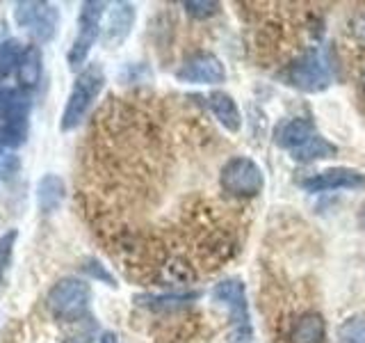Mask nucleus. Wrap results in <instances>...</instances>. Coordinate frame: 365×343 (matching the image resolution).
<instances>
[{
  "mask_svg": "<svg viewBox=\"0 0 365 343\" xmlns=\"http://www.w3.org/2000/svg\"><path fill=\"white\" fill-rule=\"evenodd\" d=\"M103 85H106V74L98 64H89L78 74L62 112V131H73L83 124L89 108L94 106L96 96L101 94Z\"/></svg>",
  "mask_w": 365,
  "mask_h": 343,
  "instance_id": "f257e3e1",
  "label": "nucleus"
},
{
  "mask_svg": "<svg viewBox=\"0 0 365 343\" xmlns=\"http://www.w3.org/2000/svg\"><path fill=\"white\" fill-rule=\"evenodd\" d=\"M51 314L57 320L64 323H78L89 312L91 304V289L78 277H62L51 286L48 295H46Z\"/></svg>",
  "mask_w": 365,
  "mask_h": 343,
  "instance_id": "f03ea898",
  "label": "nucleus"
},
{
  "mask_svg": "<svg viewBox=\"0 0 365 343\" xmlns=\"http://www.w3.org/2000/svg\"><path fill=\"white\" fill-rule=\"evenodd\" d=\"M212 297L220 304H224L228 309V316H231L228 343H254V329H251L245 284L240 279H224L215 286Z\"/></svg>",
  "mask_w": 365,
  "mask_h": 343,
  "instance_id": "7ed1b4c3",
  "label": "nucleus"
},
{
  "mask_svg": "<svg viewBox=\"0 0 365 343\" xmlns=\"http://www.w3.org/2000/svg\"><path fill=\"white\" fill-rule=\"evenodd\" d=\"M220 186L228 197L249 199L256 197L265 188V177L262 169L247 156H235L222 167Z\"/></svg>",
  "mask_w": 365,
  "mask_h": 343,
  "instance_id": "20e7f679",
  "label": "nucleus"
},
{
  "mask_svg": "<svg viewBox=\"0 0 365 343\" xmlns=\"http://www.w3.org/2000/svg\"><path fill=\"white\" fill-rule=\"evenodd\" d=\"M16 26L26 30L34 44L51 41L57 28H60V9L51 3H37V0H23L14 5Z\"/></svg>",
  "mask_w": 365,
  "mask_h": 343,
  "instance_id": "39448f33",
  "label": "nucleus"
},
{
  "mask_svg": "<svg viewBox=\"0 0 365 343\" xmlns=\"http://www.w3.org/2000/svg\"><path fill=\"white\" fill-rule=\"evenodd\" d=\"M106 3H85L83 9H80L78 16V34L68 49V66L71 69H80L85 64L87 55L91 51V46L96 44L98 34H101V19L106 14Z\"/></svg>",
  "mask_w": 365,
  "mask_h": 343,
  "instance_id": "423d86ee",
  "label": "nucleus"
},
{
  "mask_svg": "<svg viewBox=\"0 0 365 343\" xmlns=\"http://www.w3.org/2000/svg\"><path fill=\"white\" fill-rule=\"evenodd\" d=\"M290 83L302 91H322L331 83L327 60L319 51H306L299 60L290 66Z\"/></svg>",
  "mask_w": 365,
  "mask_h": 343,
  "instance_id": "0eeeda50",
  "label": "nucleus"
},
{
  "mask_svg": "<svg viewBox=\"0 0 365 343\" xmlns=\"http://www.w3.org/2000/svg\"><path fill=\"white\" fill-rule=\"evenodd\" d=\"M302 188L308 192H327V190H361L365 188V174L351 167H331L317 174H311L302 181Z\"/></svg>",
  "mask_w": 365,
  "mask_h": 343,
  "instance_id": "6e6552de",
  "label": "nucleus"
},
{
  "mask_svg": "<svg viewBox=\"0 0 365 343\" xmlns=\"http://www.w3.org/2000/svg\"><path fill=\"white\" fill-rule=\"evenodd\" d=\"M178 80L182 83H199V85H220L226 78V69L222 60L212 53H197L178 69Z\"/></svg>",
  "mask_w": 365,
  "mask_h": 343,
  "instance_id": "1a4fd4ad",
  "label": "nucleus"
},
{
  "mask_svg": "<svg viewBox=\"0 0 365 343\" xmlns=\"http://www.w3.org/2000/svg\"><path fill=\"white\" fill-rule=\"evenodd\" d=\"M135 23V7L130 3H114L108 11V21L103 26V44L108 49H119L128 39Z\"/></svg>",
  "mask_w": 365,
  "mask_h": 343,
  "instance_id": "9d476101",
  "label": "nucleus"
},
{
  "mask_svg": "<svg viewBox=\"0 0 365 343\" xmlns=\"http://www.w3.org/2000/svg\"><path fill=\"white\" fill-rule=\"evenodd\" d=\"M41 74H43V55H41V49L37 44H30L26 46V51H23L21 60H19V66H16V83H19V89L23 91H30L39 85L41 80Z\"/></svg>",
  "mask_w": 365,
  "mask_h": 343,
  "instance_id": "9b49d317",
  "label": "nucleus"
},
{
  "mask_svg": "<svg viewBox=\"0 0 365 343\" xmlns=\"http://www.w3.org/2000/svg\"><path fill=\"white\" fill-rule=\"evenodd\" d=\"M66 197L64 179L57 174H43L37 183V209L43 215H51L62 206Z\"/></svg>",
  "mask_w": 365,
  "mask_h": 343,
  "instance_id": "f8f14e48",
  "label": "nucleus"
},
{
  "mask_svg": "<svg viewBox=\"0 0 365 343\" xmlns=\"http://www.w3.org/2000/svg\"><path fill=\"white\" fill-rule=\"evenodd\" d=\"M324 339H327V323L315 312L302 314L290 329V343H324Z\"/></svg>",
  "mask_w": 365,
  "mask_h": 343,
  "instance_id": "ddd939ff",
  "label": "nucleus"
},
{
  "mask_svg": "<svg viewBox=\"0 0 365 343\" xmlns=\"http://www.w3.org/2000/svg\"><path fill=\"white\" fill-rule=\"evenodd\" d=\"M208 106L215 114V119L220 121L228 133H237L242 126V114H240L235 101L226 91H212L208 96Z\"/></svg>",
  "mask_w": 365,
  "mask_h": 343,
  "instance_id": "4468645a",
  "label": "nucleus"
},
{
  "mask_svg": "<svg viewBox=\"0 0 365 343\" xmlns=\"http://www.w3.org/2000/svg\"><path fill=\"white\" fill-rule=\"evenodd\" d=\"M313 135H315V126L311 121L302 119V117H294V119H288L285 124H281V129L277 131V144L294 151L297 146L308 142Z\"/></svg>",
  "mask_w": 365,
  "mask_h": 343,
  "instance_id": "2eb2a0df",
  "label": "nucleus"
},
{
  "mask_svg": "<svg viewBox=\"0 0 365 343\" xmlns=\"http://www.w3.org/2000/svg\"><path fill=\"white\" fill-rule=\"evenodd\" d=\"M292 158L297 163H313V160H319V158H329L336 154V146L331 144L329 140H324L322 135H313L311 140L304 142L302 146H297L294 151H290Z\"/></svg>",
  "mask_w": 365,
  "mask_h": 343,
  "instance_id": "dca6fc26",
  "label": "nucleus"
},
{
  "mask_svg": "<svg viewBox=\"0 0 365 343\" xmlns=\"http://www.w3.org/2000/svg\"><path fill=\"white\" fill-rule=\"evenodd\" d=\"M26 46H23L16 37H9L0 41V80H5L9 74H16V66Z\"/></svg>",
  "mask_w": 365,
  "mask_h": 343,
  "instance_id": "f3484780",
  "label": "nucleus"
},
{
  "mask_svg": "<svg viewBox=\"0 0 365 343\" xmlns=\"http://www.w3.org/2000/svg\"><path fill=\"white\" fill-rule=\"evenodd\" d=\"M338 343H365V318L351 316L338 327Z\"/></svg>",
  "mask_w": 365,
  "mask_h": 343,
  "instance_id": "a211bd4d",
  "label": "nucleus"
},
{
  "mask_svg": "<svg viewBox=\"0 0 365 343\" xmlns=\"http://www.w3.org/2000/svg\"><path fill=\"white\" fill-rule=\"evenodd\" d=\"M199 293H187V295H144L140 300H144V304L153 307V309H174V307H182L190 304L192 300H197Z\"/></svg>",
  "mask_w": 365,
  "mask_h": 343,
  "instance_id": "6ab92c4d",
  "label": "nucleus"
},
{
  "mask_svg": "<svg viewBox=\"0 0 365 343\" xmlns=\"http://www.w3.org/2000/svg\"><path fill=\"white\" fill-rule=\"evenodd\" d=\"M182 7L194 19H210L220 11V3H212V0H190V3H182Z\"/></svg>",
  "mask_w": 365,
  "mask_h": 343,
  "instance_id": "aec40b11",
  "label": "nucleus"
},
{
  "mask_svg": "<svg viewBox=\"0 0 365 343\" xmlns=\"http://www.w3.org/2000/svg\"><path fill=\"white\" fill-rule=\"evenodd\" d=\"M83 270L89 274L91 279H98V282L108 284V286H117V279H114L112 274L108 272V268L103 266V263H98L96 259H87V261H85V266H83Z\"/></svg>",
  "mask_w": 365,
  "mask_h": 343,
  "instance_id": "412c9836",
  "label": "nucleus"
},
{
  "mask_svg": "<svg viewBox=\"0 0 365 343\" xmlns=\"http://www.w3.org/2000/svg\"><path fill=\"white\" fill-rule=\"evenodd\" d=\"M14 240H16V232H9L0 238V277H3V272L9 263V257H11V247H14Z\"/></svg>",
  "mask_w": 365,
  "mask_h": 343,
  "instance_id": "4be33fe9",
  "label": "nucleus"
},
{
  "mask_svg": "<svg viewBox=\"0 0 365 343\" xmlns=\"http://www.w3.org/2000/svg\"><path fill=\"white\" fill-rule=\"evenodd\" d=\"M351 34L359 44L365 46V9L359 11V14L351 19Z\"/></svg>",
  "mask_w": 365,
  "mask_h": 343,
  "instance_id": "5701e85b",
  "label": "nucleus"
},
{
  "mask_svg": "<svg viewBox=\"0 0 365 343\" xmlns=\"http://www.w3.org/2000/svg\"><path fill=\"white\" fill-rule=\"evenodd\" d=\"M19 169V160L16 158H11V156H5L3 158V163H0V177L3 179H9V177H14V172Z\"/></svg>",
  "mask_w": 365,
  "mask_h": 343,
  "instance_id": "b1692460",
  "label": "nucleus"
},
{
  "mask_svg": "<svg viewBox=\"0 0 365 343\" xmlns=\"http://www.w3.org/2000/svg\"><path fill=\"white\" fill-rule=\"evenodd\" d=\"M11 96H14V89H9V87H5L3 83H0V119L5 117V112H7L9 103H11Z\"/></svg>",
  "mask_w": 365,
  "mask_h": 343,
  "instance_id": "393cba45",
  "label": "nucleus"
},
{
  "mask_svg": "<svg viewBox=\"0 0 365 343\" xmlns=\"http://www.w3.org/2000/svg\"><path fill=\"white\" fill-rule=\"evenodd\" d=\"M66 343H89V337L87 334H80V337H71Z\"/></svg>",
  "mask_w": 365,
  "mask_h": 343,
  "instance_id": "a878e982",
  "label": "nucleus"
},
{
  "mask_svg": "<svg viewBox=\"0 0 365 343\" xmlns=\"http://www.w3.org/2000/svg\"><path fill=\"white\" fill-rule=\"evenodd\" d=\"M101 343H119V339H117V337H114V334H103Z\"/></svg>",
  "mask_w": 365,
  "mask_h": 343,
  "instance_id": "bb28decb",
  "label": "nucleus"
},
{
  "mask_svg": "<svg viewBox=\"0 0 365 343\" xmlns=\"http://www.w3.org/2000/svg\"><path fill=\"white\" fill-rule=\"evenodd\" d=\"M361 87H363V91H365V66H363V71H361Z\"/></svg>",
  "mask_w": 365,
  "mask_h": 343,
  "instance_id": "cd10ccee",
  "label": "nucleus"
}]
</instances>
